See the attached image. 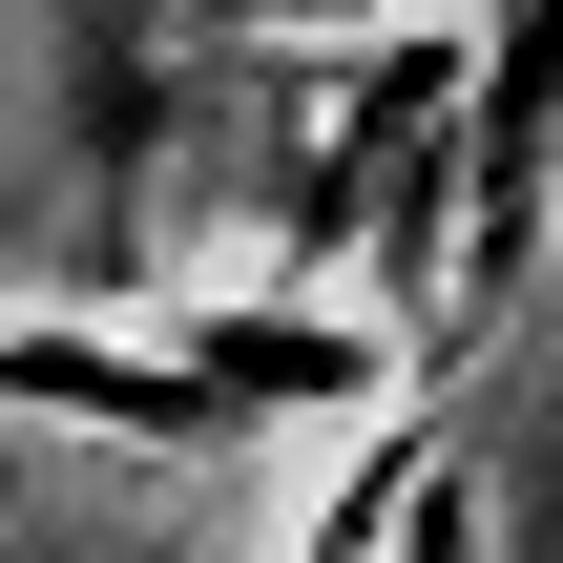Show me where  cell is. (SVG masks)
<instances>
[{
	"label": "cell",
	"instance_id": "cell-1",
	"mask_svg": "<svg viewBox=\"0 0 563 563\" xmlns=\"http://www.w3.org/2000/svg\"><path fill=\"white\" fill-rule=\"evenodd\" d=\"M0 418L125 460V481H230L251 439L313 418H418V334L272 292V313H0Z\"/></svg>",
	"mask_w": 563,
	"mask_h": 563
},
{
	"label": "cell",
	"instance_id": "cell-2",
	"mask_svg": "<svg viewBox=\"0 0 563 563\" xmlns=\"http://www.w3.org/2000/svg\"><path fill=\"white\" fill-rule=\"evenodd\" d=\"M543 209H563V0H481V146H460V272H439V376L501 355L522 272H543Z\"/></svg>",
	"mask_w": 563,
	"mask_h": 563
},
{
	"label": "cell",
	"instance_id": "cell-3",
	"mask_svg": "<svg viewBox=\"0 0 563 563\" xmlns=\"http://www.w3.org/2000/svg\"><path fill=\"white\" fill-rule=\"evenodd\" d=\"M397 563H481V481H460V439H439V481H418V522H397Z\"/></svg>",
	"mask_w": 563,
	"mask_h": 563
}]
</instances>
